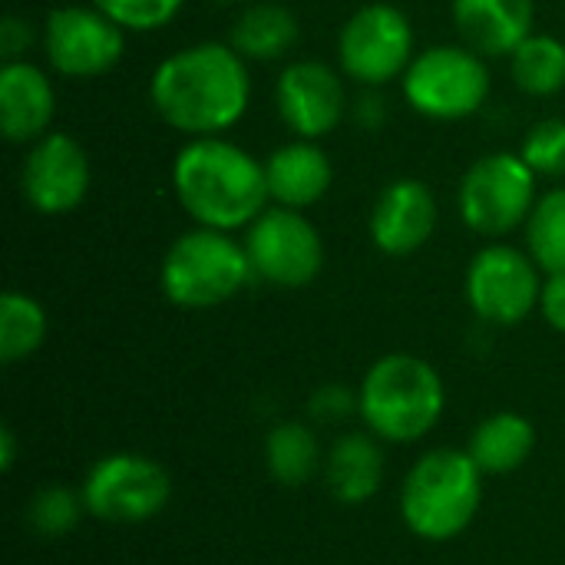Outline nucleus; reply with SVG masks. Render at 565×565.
Segmentation results:
<instances>
[{
    "label": "nucleus",
    "mask_w": 565,
    "mask_h": 565,
    "mask_svg": "<svg viewBox=\"0 0 565 565\" xmlns=\"http://www.w3.org/2000/svg\"><path fill=\"white\" fill-rule=\"evenodd\" d=\"M30 43H33V23L17 13H7L0 20V60L3 63L26 60L23 53L30 50Z\"/></svg>",
    "instance_id": "c756f323"
},
{
    "label": "nucleus",
    "mask_w": 565,
    "mask_h": 565,
    "mask_svg": "<svg viewBox=\"0 0 565 565\" xmlns=\"http://www.w3.org/2000/svg\"><path fill=\"white\" fill-rule=\"evenodd\" d=\"M86 513L103 523L136 526L159 516L169 503V473L142 454H109L83 480Z\"/></svg>",
    "instance_id": "f8f14e48"
},
{
    "label": "nucleus",
    "mask_w": 565,
    "mask_h": 565,
    "mask_svg": "<svg viewBox=\"0 0 565 565\" xmlns=\"http://www.w3.org/2000/svg\"><path fill=\"white\" fill-rule=\"evenodd\" d=\"M86 513V503H83V493H76L73 487H63V483H46L40 487L30 503H26V523L33 533L46 536V540H56V536H66L70 530H76L79 516Z\"/></svg>",
    "instance_id": "a878e982"
},
{
    "label": "nucleus",
    "mask_w": 565,
    "mask_h": 565,
    "mask_svg": "<svg viewBox=\"0 0 565 565\" xmlns=\"http://www.w3.org/2000/svg\"><path fill=\"white\" fill-rule=\"evenodd\" d=\"M308 414L321 424H341L351 414H361V401L344 384H324L308 397Z\"/></svg>",
    "instance_id": "c85d7f7f"
},
{
    "label": "nucleus",
    "mask_w": 565,
    "mask_h": 565,
    "mask_svg": "<svg viewBox=\"0 0 565 565\" xmlns=\"http://www.w3.org/2000/svg\"><path fill=\"white\" fill-rule=\"evenodd\" d=\"M510 76L526 96H556L565 89V43L553 33H530L510 53Z\"/></svg>",
    "instance_id": "4be33fe9"
},
{
    "label": "nucleus",
    "mask_w": 565,
    "mask_h": 565,
    "mask_svg": "<svg viewBox=\"0 0 565 565\" xmlns=\"http://www.w3.org/2000/svg\"><path fill=\"white\" fill-rule=\"evenodd\" d=\"M46 341V311L23 291H3L0 298V361L17 364L40 351Z\"/></svg>",
    "instance_id": "b1692460"
},
{
    "label": "nucleus",
    "mask_w": 565,
    "mask_h": 565,
    "mask_svg": "<svg viewBox=\"0 0 565 565\" xmlns=\"http://www.w3.org/2000/svg\"><path fill=\"white\" fill-rule=\"evenodd\" d=\"M437 195L424 179H394L374 199L367 232L377 252L391 258H407L420 252L437 228Z\"/></svg>",
    "instance_id": "2eb2a0df"
},
{
    "label": "nucleus",
    "mask_w": 565,
    "mask_h": 565,
    "mask_svg": "<svg viewBox=\"0 0 565 565\" xmlns=\"http://www.w3.org/2000/svg\"><path fill=\"white\" fill-rule=\"evenodd\" d=\"M13 460H17V437L10 427L0 430V467L3 470H13Z\"/></svg>",
    "instance_id": "473e14b6"
},
{
    "label": "nucleus",
    "mask_w": 565,
    "mask_h": 565,
    "mask_svg": "<svg viewBox=\"0 0 565 565\" xmlns=\"http://www.w3.org/2000/svg\"><path fill=\"white\" fill-rule=\"evenodd\" d=\"M540 315L543 321L565 334V271L559 275H546L543 278V291H540Z\"/></svg>",
    "instance_id": "7c9ffc66"
},
{
    "label": "nucleus",
    "mask_w": 565,
    "mask_h": 565,
    "mask_svg": "<svg viewBox=\"0 0 565 565\" xmlns=\"http://www.w3.org/2000/svg\"><path fill=\"white\" fill-rule=\"evenodd\" d=\"M252 278L255 271L245 245L232 232L205 225L182 232L159 265V285L166 298L185 311L218 308L232 301Z\"/></svg>",
    "instance_id": "39448f33"
},
{
    "label": "nucleus",
    "mask_w": 565,
    "mask_h": 565,
    "mask_svg": "<svg viewBox=\"0 0 565 565\" xmlns=\"http://www.w3.org/2000/svg\"><path fill=\"white\" fill-rule=\"evenodd\" d=\"M483 470L467 450L437 447L424 454L404 477L401 516L417 540L447 543L460 536L480 513Z\"/></svg>",
    "instance_id": "20e7f679"
},
{
    "label": "nucleus",
    "mask_w": 565,
    "mask_h": 565,
    "mask_svg": "<svg viewBox=\"0 0 565 565\" xmlns=\"http://www.w3.org/2000/svg\"><path fill=\"white\" fill-rule=\"evenodd\" d=\"M543 278L546 275L530 252L507 242H490L470 258L463 295L480 321L513 328L540 308Z\"/></svg>",
    "instance_id": "1a4fd4ad"
},
{
    "label": "nucleus",
    "mask_w": 565,
    "mask_h": 565,
    "mask_svg": "<svg viewBox=\"0 0 565 565\" xmlns=\"http://www.w3.org/2000/svg\"><path fill=\"white\" fill-rule=\"evenodd\" d=\"M533 447H536V427L530 424V417L516 411H500L470 434L467 454L483 473L503 477L520 470L530 460Z\"/></svg>",
    "instance_id": "412c9836"
},
{
    "label": "nucleus",
    "mask_w": 565,
    "mask_h": 565,
    "mask_svg": "<svg viewBox=\"0 0 565 565\" xmlns=\"http://www.w3.org/2000/svg\"><path fill=\"white\" fill-rule=\"evenodd\" d=\"M520 156L536 175H546V179L565 175V119L550 116V119L533 122L530 132L523 136Z\"/></svg>",
    "instance_id": "bb28decb"
},
{
    "label": "nucleus",
    "mask_w": 565,
    "mask_h": 565,
    "mask_svg": "<svg viewBox=\"0 0 565 565\" xmlns=\"http://www.w3.org/2000/svg\"><path fill=\"white\" fill-rule=\"evenodd\" d=\"M536 172L520 152H487L460 179L457 209L463 225L483 238H503L526 225L536 205Z\"/></svg>",
    "instance_id": "0eeeda50"
},
{
    "label": "nucleus",
    "mask_w": 565,
    "mask_h": 565,
    "mask_svg": "<svg viewBox=\"0 0 565 565\" xmlns=\"http://www.w3.org/2000/svg\"><path fill=\"white\" fill-rule=\"evenodd\" d=\"M265 179L275 205L305 212L331 192L334 169L315 139H288L265 159Z\"/></svg>",
    "instance_id": "a211bd4d"
},
{
    "label": "nucleus",
    "mask_w": 565,
    "mask_h": 565,
    "mask_svg": "<svg viewBox=\"0 0 565 565\" xmlns=\"http://www.w3.org/2000/svg\"><path fill=\"white\" fill-rule=\"evenodd\" d=\"M175 202L195 225L238 232L271 202L265 162L225 136L185 139L172 159Z\"/></svg>",
    "instance_id": "f03ea898"
},
{
    "label": "nucleus",
    "mask_w": 565,
    "mask_h": 565,
    "mask_svg": "<svg viewBox=\"0 0 565 565\" xmlns=\"http://www.w3.org/2000/svg\"><path fill=\"white\" fill-rule=\"evenodd\" d=\"M324 483L338 503H367L384 483V454L367 434H344L324 460Z\"/></svg>",
    "instance_id": "6ab92c4d"
},
{
    "label": "nucleus",
    "mask_w": 565,
    "mask_h": 565,
    "mask_svg": "<svg viewBox=\"0 0 565 565\" xmlns=\"http://www.w3.org/2000/svg\"><path fill=\"white\" fill-rule=\"evenodd\" d=\"M414 56V23L401 7L387 0L358 7L338 33V66L364 89H381L401 79Z\"/></svg>",
    "instance_id": "6e6552de"
},
{
    "label": "nucleus",
    "mask_w": 565,
    "mask_h": 565,
    "mask_svg": "<svg viewBox=\"0 0 565 565\" xmlns=\"http://www.w3.org/2000/svg\"><path fill=\"white\" fill-rule=\"evenodd\" d=\"M40 50L53 73L66 79H99L126 53V30L93 3H66L46 13Z\"/></svg>",
    "instance_id": "9d476101"
},
{
    "label": "nucleus",
    "mask_w": 565,
    "mask_h": 565,
    "mask_svg": "<svg viewBox=\"0 0 565 565\" xmlns=\"http://www.w3.org/2000/svg\"><path fill=\"white\" fill-rule=\"evenodd\" d=\"M354 113H358V119H361L367 129H377V126L384 122V96H381L377 89H367V93L358 99Z\"/></svg>",
    "instance_id": "2f4dec72"
},
{
    "label": "nucleus",
    "mask_w": 565,
    "mask_h": 565,
    "mask_svg": "<svg viewBox=\"0 0 565 565\" xmlns=\"http://www.w3.org/2000/svg\"><path fill=\"white\" fill-rule=\"evenodd\" d=\"M526 252L543 275L565 271V185L543 192L526 218Z\"/></svg>",
    "instance_id": "393cba45"
},
{
    "label": "nucleus",
    "mask_w": 565,
    "mask_h": 565,
    "mask_svg": "<svg viewBox=\"0 0 565 565\" xmlns=\"http://www.w3.org/2000/svg\"><path fill=\"white\" fill-rule=\"evenodd\" d=\"M298 36H301V23L285 3L252 0L232 23L228 43L248 63H275L295 50Z\"/></svg>",
    "instance_id": "aec40b11"
},
{
    "label": "nucleus",
    "mask_w": 565,
    "mask_h": 565,
    "mask_svg": "<svg viewBox=\"0 0 565 565\" xmlns=\"http://www.w3.org/2000/svg\"><path fill=\"white\" fill-rule=\"evenodd\" d=\"M265 463H268V473L281 487L308 483L321 463V447H318L315 430L298 420H281L265 437Z\"/></svg>",
    "instance_id": "5701e85b"
},
{
    "label": "nucleus",
    "mask_w": 565,
    "mask_h": 565,
    "mask_svg": "<svg viewBox=\"0 0 565 565\" xmlns=\"http://www.w3.org/2000/svg\"><path fill=\"white\" fill-rule=\"evenodd\" d=\"M275 109L295 139L331 136L348 113L344 73L321 60H295L275 79Z\"/></svg>",
    "instance_id": "ddd939ff"
},
{
    "label": "nucleus",
    "mask_w": 565,
    "mask_h": 565,
    "mask_svg": "<svg viewBox=\"0 0 565 565\" xmlns=\"http://www.w3.org/2000/svg\"><path fill=\"white\" fill-rule=\"evenodd\" d=\"M56 116V89L43 66L30 60L0 63V132L13 146L43 139Z\"/></svg>",
    "instance_id": "dca6fc26"
},
{
    "label": "nucleus",
    "mask_w": 565,
    "mask_h": 565,
    "mask_svg": "<svg viewBox=\"0 0 565 565\" xmlns=\"http://www.w3.org/2000/svg\"><path fill=\"white\" fill-rule=\"evenodd\" d=\"M106 17H113L126 33H156L169 26L185 0H89Z\"/></svg>",
    "instance_id": "cd10ccee"
},
{
    "label": "nucleus",
    "mask_w": 565,
    "mask_h": 565,
    "mask_svg": "<svg viewBox=\"0 0 565 565\" xmlns=\"http://www.w3.org/2000/svg\"><path fill=\"white\" fill-rule=\"evenodd\" d=\"M361 420L391 444H414L427 437L447 407V387L434 364L417 354H384L374 361L358 387Z\"/></svg>",
    "instance_id": "7ed1b4c3"
},
{
    "label": "nucleus",
    "mask_w": 565,
    "mask_h": 565,
    "mask_svg": "<svg viewBox=\"0 0 565 565\" xmlns=\"http://www.w3.org/2000/svg\"><path fill=\"white\" fill-rule=\"evenodd\" d=\"M149 103L185 139L225 136L252 106L248 60L218 40L172 50L149 76Z\"/></svg>",
    "instance_id": "f257e3e1"
},
{
    "label": "nucleus",
    "mask_w": 565,
    "mask_h": 565,
    "mask_svg": "<svg viewBox=\"0 0 565 565\" xmlns=\"http://www.w3.org/2000/svg\"><path fill=\"white\" fill-rule=\"evenodd\" d=\"M255 278L275 288H305L324 268V242L318 225L285 205H268L242 238Z\"/></svg>",
    "instance_id": "9b49d317"
},
{
    "label": "nucleus",
    "mask_w": 565,
    "mask_h": 565,
    "mask_svg": "<svg viewBox=\"0 0 565 565\" xmlns=\"http://www.w3.org/2000/svg\"><path fill=\"white\" fill-rule=\"evenodd\" d=\"M209 3H218V7H235V3H252V0H209Z\"/></svg>",
    "instance_id": "72a5a7b5"
},
{
    "label": "nucleus",
    "mask_w": 565,
    "mask_h": 565,
    "mask_svg": "<svg viewBox=\"0 0 565 565\" xmlns=\"http://www.w3.org/2000/svg\"><path fill=\"white\" fill-rule=\"evenodd\" d=\"M401 93L417 116L460 122L483 109L490 96V66L467 43H434L411 60L401 76Z\"/></svg>",
    "instance_id": "423d86ee"
},
{
    "label": "nucleus",
    "mask_w": 565,
    "mask_h": 565,
    "mask_svg": "<svg viewBox=\"0 0 565 565\" xmlns=\"http://www.w3.org/2000/svg\"><path fill=\"white\" fill-rule=\"evenodd\" d=\"M460 40L483 60L510 56L536 23V0H450Z\"/></svg>",
    "instance_id": "f3484780"
},
{
    "label": "nucleus",
    "mask_w": 565,
    "mask_h": 565,
    "mask_svg": "<svg viewBox=\"0 0 565 565\" xmlns=\"http://www.w3.org/2000/svg\"><path fill=\"white\" fill-rule=\"evenodd\" d=\"M89 159L70 132H46L26 149L20 166V192L40 215H70L89 195Z\"/></svg>",
    "instance_id": "4468645a"
}]
</instances>
